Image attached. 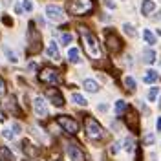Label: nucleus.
Here are the masks:
<instances>
[{
	"label": "nucleus",
	"instance_id": "obj_12",
	"mask_svg": "<svg viewBox=\"0 0 161 161\" xmlns=\"http://www.w3.org/2000/svg\"><path fill=\"white\" fill-rule=\"evenodd\" d=\"M126 125H128V128L134 132H137V114L136 112H128V115H126Z\"/></svg>",
	"mask_w": 161,
	"mask_h": 161
},
{
	"label": "nucleus",
	"instance_id": "obj_14",
	"mask_svg": "<svg viewBox=\"0 0 161 161\" xmlns=\"http://www.w3.org/2000/svg\"><path fill=\"white\" fill-rule=\"evenodd\" d=\"M154 9H156L154 0H143V6H141V13H143V15H150Z\"/></svg>",
	"mask_w": 161,
	"mask_h": 161
},
{
	"label": "nucleus",
	"instance_id": "obj_36",
	"mask_svg": "<svg viewBox=\"0 0 161 161\" xmlns=\"http://www.w3.org/2000/svg\"><path fill=\"white\" fill-rule=\"evenodd\" d=\"M2 20H4L6 24H9V26H11V19H8V17H4V19H2Z\"/></svg>",
	"mask_w": 161,
	"mask_h": 161
},
{
	"label": "nucleus",
	"instance_id": "obj_25",
	"mask_svg": "<svg viewBox=\"0 0 161 161\" xmlns=\"http://www.w3.org/2000/svg\"><path fill=\"white\" fill-rule=\"evenodd\" d=\"M158 95H159V88H150V92H148V101H156Z\"/></svg>",
	"mask_w": 161,
	"mask_h": 161
},
{
	"label": "nucleus",
	"instance_id": "obj_9",
	"mask_svg": "<svg viewBox=\"0 0 161 161\" xmlns=\"http://www.w3.org/2000/svg\"><path fill=\"white\" fill-rule=\"evenodd\" d=\"M46 97H48L55 106H62V104H64V97H62V93H60L57 88H50V90L46 92Z\"/></svg>",
	"mask_w": 161,
	"mask_h": 161
},
{
	"label": "nucleus",
	"instance_id": "obj_29",
	"mask_svg": "<svg viewBox=\"0 0 161 161\" xmlns=\"http://www.w3.org/2000/svg\"><path fill=\"white\" fill-rule=\"evenodd\" d=\"M125 145H126V147H125V148H126V152L134 150V141H132V137H128V139L125 141Z\"/></svg>",
	"mask_w": 161,
	"mask_h": 161
},
{
	"label": "nucleus",
	"instance_id": "obj_39",
	"mask_svg": "<svg viewBox=\"0 0 161 161\" xmlns=\"http://www.w3.org/2000/svg\"><path fill=\"white\" fill-rule=\"evenodd\" d=\"M158 33H159V35H161V30H159V31H158Z\"/></svg>",
	"mask_w": 161,
	"mask_h": 161
},
{
	"label": "nucleus",
	"instance_id": "obj_10",
	"mask_svg": "<svg viewBox=\"0 0 161 161\" xmlns=\"http://www.w3.org/2000/svg\"><path fill=\"white\" fill-rule=\"evenodd\" d=\"M66 150H68V156H70L71 161H84V154H82V150H80L77 145L70 143V145L66 147Z\"/></svg>",
	"mask_w": 161,
	"mask_h": 161
},
{
	"label": "nucleus",
	"instance_id": "obj_18",
	"mask_svg": "<svg viewBox=\"0 0 161 161\" xmlns=\"http://www.w3.org/2000/svg\"><path fill=\"white\" fill-rule=\"evenodd\" d=\"M84 88L88 92H92V93H95V92L99 90V84L95 82V80H92V79H86L84 80Z\"/></svg>",
	"mask_w": 161,
	"mask_h": 161
},
{
	"label": "nucleus",
	"instance_id": "obj_41",
	"mask_svg": "<svg viewBox=\"0 0 161 161\" xmlns=\"http://www.w3.org/2000/svg\"><path fill=\"white\" fill-rule=\"evenodd\" d=\"M26 161H28V159H26Z\"/></svg>",
	"mask_w": 161,
	"mask_h": 161
},
{
	"label": "nucleus",
	"instance_id": "obj_7",
	"mask_svg": "<svg viewBox=\"0 0 161 161\" xmlns=\"http://www.w3.org/2000/svg\"><path fill=\"white\" fill-rule=\"evenodd\" d=\"M33 112H35L39 117L48 115V103L44 101V97H35V99H33Z\"/></svg>",
	"mask_w": 161,
	"mask_h": 161
},
{
	"label": "nucleus",
	"instance_id": "obj_37",
	"mask_svg": "<svg viewBox=\"0 0 161 161\" xmlns=\"http://www.w3.org/2000/svg\"><path fill=\"white\" fill-rule=\"evenodd\" d=\"M158 130L161 132V117H159V119H158Z\"/></svg>",
	"mask_w": 161,
	"mask_h": 161
},
{
	"label": "nucleus",
	"instance_id": "obj_2",
	"mask_svg": "<svg viewBox=\"0 0 161 161\" xmlns=\"http://www.w3.org/2000/svg\"><path fill=\"white\" fill-rule=\"evenodd\" d=\"M93 11V0H70L68 2V13L73 17H82Z\"/></svg>",
	"mask_w": 161,
	"mask_h": 161
},
{
	"label": "nucleus",
	"instance_id": "obj_38",
	"mask_svg": "<svg viewBox=\"0 0 161 161\" xmlns=\"http://www.w3.org/2000/svg\"><path fill=\"white\" fill-rule=\"evenodd\" d=\"M137 161H141V150H137Z\"/></svg>",
	"mask_w": 161,
	"mask_h": 161
},
{
	"label": "nucleus",
	"instance_id": "obj_5",
	"mask_svg": "<svg viewBox=\"0 0 161 161\" xmlns=\"http://www.w3.org/2000/svg\"><path fill=\"white\" fill-rule=\"evenodd\" d=\"M57 123H59L60 126L64 128V132H68L70 136H75L77 132H79V123L70 117V115H59L57 117Z\"/></svg>",
	"mask_w": 161,
	"mask_h": 161
},
{
	"label": "nucleus",
	"instance_id": "obj_17",
	"mask_svg": "<svg viewBox=\"0 0 161 161\" xmlns=\"http://www.w3.org/2000/svg\"><path fill=\"white\" fill-rule=\"evenodd\" d=\"M143 80H145L147 84H152V82H156V80H158V71L148 70V71H147V75L143 77Z\"/></svg>",
	"mask_w": 161,
	"mask_h": 161
},
{
	"label": "nucleus",
	"instance_id": "obj_23",
	"mask_svg": "<svg viewBox=\"0 0 161 161\" xmlns=\"http://www.w3.org/2000/svg\"><path fill=\"white\" fill-rule=\"evenodd\" d=\"M125 86H126V90H136V80L134 77H125Z\"/></svg>",
	"mask_w": 161,
	"mask_h": 161
},
{
	"label": "nucleus",
	"instance_id": "obj_32",
	"mask_svg": "<svg viewBox=\"0 0 161 161\" xmlns=\"http://www.w3.org/2000/svg\"><path fill=\"white\" fill-rule=\"evenodd\" d=\"M110 152H112V154H117V152H119V143H114V145H112V148H110Z\"/></svg>",
	"mask_w": 161,
	"mask_h": 161
},
{
	"label": "nucleus",
	"instance_id": "obj_16",
	"mask_svg": "<svg viewBox=\"0 0 161 161\" xmlns=\"http://www.w3.org/2000/svg\"><path fill=\"white\" fill-rule=\"evenodd\" d=\"M143 60L148 62V64H152V62L156 60V51L154 50H143Z\"/></svg>",
	"mask_w": 161,
	"mask_h": 161
},
{
	"label": "nucleus",
	"instance_id": "obj_1",
	"mask_svg": "<svg viewBox=\"0 0 161 161\" xmlns=\"http://www.w3.org/2000/svg\"><path fill=\"white\" fill-rule=\"evenodd\" d=\"M79 35H80V42H82V48L86 51V55H88L90 59H101V57H103V51H101L97 37H95L88 28H84V26L79 28Z\"/></svg>",
	"mask_w": 161,
	"mask_h": 161
},
{
	"label": "nucleus",
	"instance_id": "obj_20",
	"mask_svg": "<svg viewBox=\"0 0 161 161\" xmlns=\"http://www.w3.org/2000/svg\"><path fill=\"white\" fill-rule=\"evenodd\" d=\"M68 59H70V62H79V50L77 48H70V51H68Z\"/></svg>",
	"mask_w": 161,
	"mask_h": 161
},
{
	"label": "nucleus",
	"instance_id": "obj_33",
	"mask_svg": "<svg viewBox=\"0 0 161 161\" xmlns=\"http://www.w3.org/2000/svg\"><path fill=\"white\" fill-rule=\"evenodd\" d=\"M24 9H26V11H31V9H33V4H31L30 0H26V2H24Z\"/></svg>",
	"mask_w": 161,
	"mask_h": 161
},
{
	"label": "nucleus",
	"instance_id": "obj_22",
	"mask_svg": "<svg viewBox=\"0 0 161 161\" xmlns=\"http://www.w3.org/2000/svg\"><path fill=\"white\" fill-rule=\"evenodd\" d=\"M126 108H128V104H126L125 101H117V103H115V114H117V115H121Z\"/></svg>",
	"mask_w": 161,
	"mask_h": 161
},
{
	"label": "nucleus",
	"instance_id": "obj_26",
	"mask_svg": "<svg viewBox=\"0 0 161 161\" xmlns=\"http://www.w3.org/2000/svg\"><path fill=\"white\" fill-rule=\"evenodd\" d=\"M4 53H6V55L9 57L11 62H17V60H19V59H17V55H15V53H13V51L9 50V48H4Z\"/></svg>",
	"mask_w": 161,
	"mask_h": 161
},
{
	"label": "nucleus",
	"instance_id": "obj_30",
	"mask_svg": "<svg viewBox=\"0 0 161 161\" xmlns=\"http://www.w3.org/2000/svg\"><path fill=\"white\" fill-rule=\"evenodd\" d=\"M152 143H154V136L152 134H147L145 136V145H152Z\"/></svg>",
	"mask_w": 161,
	"mask_h": 161
},
{
	"label": "nucleus",
	"instance_id": "obj_13",
	"mask_svg": "<svg viewBox=\"0 0 161 161\" xmlns=\"http://www.w3.org/2000/svg\"><path fill=\"white\" fill-rule=\"evenodd\" d=\"M22 150H24V154H26V156H30V158L37 156V148H35V147H31V143L28 139L22 141Z\"/></svg>",
	"mask_w": 161,
	"mask_h": 161
},
{
	"label": "nucleus",
	"instance_id": "obj_31",
	"mask_svg": "<svg viewBox=\"0 0 161 161\" xmlns=\"http://www.w3.org/2000/svg\"><path fill=\"white\" fill-rule=\"evenodd\" d=\"M4 93H6V82L2 80V77H0V97H2Z\"/></svg>",
	"mask_w": 161,
	"mask_h": 161
},
{
	"label": "nucleus",
	"instance_id": "obj_6",
	"mask_svg": "<svg viewBox=\"0 0 161 161\" xmlns=\"http://www.w3.org/2000/svg\"><path fill=\"white\" fill-rule=\"evenodd\" d=\"M106 48L110 53H117L121 51V39L115 33H106Z\"/></svg>",
	"mask_w": 161,
	"mask_h": 161
},
{
	"label": "nucleus",
	"instance_id": "obj_19",
	"mask_svg": "<svg viewBox=\"0 0 161 161\" xmlns=\"http://www.w3.org/2000/svg\"><path fill=\"white\" fill-rule=\"evenodd\" d=\"M71 101H73L75 104H79V106H86V104H88V101L84 99L80 93H73V95H71Z\"/></svg>",
	"mask_w": 161,
	"mask_h": 161
},
{
	"label": "nucleus",
	"instance_id": "obj_15",
	"mask_svg": "<svg viewBox=\"0 0 161 161\" xmlns=\"http://www.w3.org/2000/svg\"><path fill=\"white\" fill-rule=\"evenodd\" d=\"M0 158L4 161H15V158H13V154L8 147H0Z\"/></svg>",
	"mask_w": 161,
	"mask_h": 161
},
{
	"label": "nucleus",
	"instance_id": "obj_11",
	"mask_svg": "<svg viewBox=\"0 0 161 161\" xmlns=\"http://www.w3.org/2000/svg\"><path fill=\"white\" fill-rule=\"evenodd\" d=\"M46 55L53 60H59L60 55H59V46H57V42L55 40H50V44H48V48H46Z\"/></svg>",
	"mask_w": 161,
	"mask_h": 161
},
{
	"label": "nucleus",
	"instance_id": "obj_8",
	"mask_svg": "<svg viewBox=\"0 0 161 161\" xmlns=\"http://www.w3.org/2000/svg\"><path fill=\"white\" fill-rule=\"evenodd\" d=\"M46 15H48V19L53 20V22H62V20H64V11L60 9L59 6H48V8H46Z\"/></svg>",
	"mask_w": 161,
	"mask_h": 161
},
{
	"label": "nucleus",
	"instance_id": "obj_27",
	"mask_svg": "<svg viewBox=\"0 0 161 161\" xmlns=\"http://www.w3.org/2000/svg\"><path fill=\"white\" fill-rule=\"evenodd\" d=\"M60 42H62V44H70L71 42V35L70 33H62V35H60Z\"/></svg>",
	"mask_w": 161,
	"mask_h": 161
},
{
	"label": "nucleus",
	"instance_id": "obj_3",
	"mask_svg": "<svg viewBox=\"0 0 161 161\" xmlns=\"http://www.w3.org/2000/svg\"><path fill=\"white\" fill-rule=\"evenodd\" d=\"M84 128H86V136H88L92 141H99V139L104 137L103 126H101L93 117H86V121H84Z\"/></svg>",
	"mask_w": 161,
	"mask_h": 161
},
{
	"label": "nucleus",
	"instance_id": "obj_40",
	"mask_svg": "<svg viewBox=\"0 0 161 161\" xmlns=\"http://www.w3.org/2000/svg\"><path fill=\"white\" fill-rule=\"evenodd\" d=\"M159 15H161V11H159Z\"/></svg>",
	"mask_w": 161,
	"mask_h": 161
},
{
	"label": "nucleus",
	"instance_id": "obj_28",
	"mask_svg": "<svg viewBox=\"0 0 161 161\" xmlns=\"http://www.w3.org/2000/svg\"><path fill=\"white\" fill-rule=\"evenodd\" d=\"M2 137H6V139H13V130L4 128V130H2Z\"/></svg>",
	"mask_w": 161,
	"mask_h": 161
},
{
	"label": "nucleus",
	"instance_id": "obj_35",
	"mask_svg": "<svg viewBox=\"0 0 161 161\" xmlns=\"http://www.w3.org/2000/svg\"><path fill=\"white\" fill-rule=\"evenodd\" d=\"M104 4H106V6H108V8H110V9H114V8H115V4H112L110 0H106V2H104Z\"/></svg>",
	"mask_w": 161,
	"mask_h": 161
},
{
	"label": "nucleus",
	"instance_id": "obj_4",
	"mask_svg": "<svg viewBox=\"0 0 161 161\" xmlns=\"http://www.w3.org/2000/svg\"><path fill=\"white\" fill-rule=\"evenodd\" d=\"M39 80L44 82V84H57V82L60 80V75H59V71L55 70V68L46 66V68H42V71L39 73Z\"/></svg>",
	"mask_w": 161,
	"mask_h": 161
},
{
	"label": "nucleus",
	"instance_id": "obj_24",
	"mask_svg": "<svg viewBox=\"0 0 161 161\" xmlns=\"http://www.w3.org/2000/svg\"><path fill=\"white\" fill-rule=\"evenodd\" d=\"M123 30H125V33H126L128 37H136V30H134L132 24H123Z\"/></svg>",
	"mask_w": 161,
	"mask_h": 161
},
{
	"label": "nucleus",
	"instance_id": "obj_34",
	"mask_svg": "<svg viewBox=\"0 0 161 161\" xmlns=\"http://www.w3.org/2000/svg\"><path fill=\"white\" fill-rule=\"evenodd\" d=\"M15 11H17V13H22V11H24V8H22V6H20V4H17V6H15Z\"/></svg>",
	"mask_w": 161,
	"mask_h": 161
},
{
	"label": "nucleus",
	"instance_id": "obj_21",
	"mask_svg": "<svg viewBox=\"0 0 161 161\" xmlns=\"http://www.w3.org/2000/svg\"><path fill=\"white\" fill-rule=\"evenodd\" d=\"M143 37H145V40H147V44H156V37H154V33H152L150 30H145L143 31Z\"/></svg>",
	"mask_w": 161,
	"mask_h": 161
}]
</instances>
